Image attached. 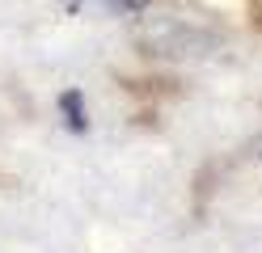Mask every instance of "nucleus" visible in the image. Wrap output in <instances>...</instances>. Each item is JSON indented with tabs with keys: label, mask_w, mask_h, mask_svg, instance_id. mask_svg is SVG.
I'll return each mask as SVG.
<instances>
[{
	"label": "nucleus",
	"mask_w": 262,
	"mask_h": 253,
	"mask_svg": "<svg viewBox=\"0 0 262 253\" xmlns=\"http://www.w3.org/2000/svg\"><path fill=\"white\" fill-rule=\"evenodd\" d=\"M59 110H63V123H68L72 131H85V97H80L76 89L59 97Z\"/></svg>",
	"instance_id": "obj_1"
}]
</instances>
